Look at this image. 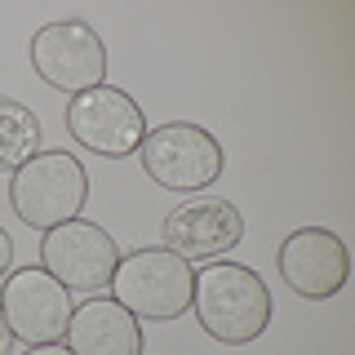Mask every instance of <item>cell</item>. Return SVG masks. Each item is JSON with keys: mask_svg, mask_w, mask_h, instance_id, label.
<instances>
[{"mask_svg": "<svg viewBox=\"0 0 355 355\" xmlns=\"http://www.w3.org/2000/svg\"><path fill=\"white\" fill-rule=\"evenodd\" d=\"M14 351V333H9V320H5V311H0V355H9Z\"/></svg>", "mask_w": 355, "mask_h": 355, "instance_id": "cell-14", "label": "cell"}, {"mask_svg": "<svg viewBox=\"0 0 355 355\" xmlns=\"http://www.w3.org/2000/svg\"><path fill=\"white\" fill-rule=\"evenodd\" d=\"M44 151V125L40 116L18 98L0 94V173H18L31 155Z\"/></svg>", "mask_w": 355, "mask_h": 355, "instance_id": "cell-12", "label": "cell"}, {"mask_svg": "<svg viewBox=\"0 0 355 355\" xmlns=\"http://www.w3.org/2000/svg\"><path fill=\"white\" fill-rule=\"evenodd\" d=\"M85 200H89V173L71 151H40L9 178V209L40 236L80 218Z\"/></svg>", "mask_w": 355, "mask_h": 355, "instance_id": "cell-3", "label": "cell"}, {"mask_svg": "<svg viewBox=\"0 0 355 355\" xmlns=\"http://www.w3.org/2000/svg\"><path fill=\"white\" fill-rule=\"evenodd\" d=\"M67 133L85 151L107 155V160H125L147 138V116L133 103V94L116 85H98L67 103Z\"/></svg>", "mask_w": 355, "mask_h": 355, "instance_id": "cell-6", "label": "cell"}, {"mask_svg": "<svg viewBox=\"0 0 355 355\" xmlns=\"http://www.w3.org/2000/svg\"><path fill=\"white\" fill-rule=\"evenodd\" d=\"M275 262H280L284 284L306 302L338 297L351 275V253L342 244V236L329 227H297L293 236H284Z\"/></svg>", "mask_w": 355, "mask_h": 355, "instance_id": "cell-10", "label": "cell"}, {"mask_svg": "<svg viewBox=\"0 0 355 355\" xmlns=\"http://www.w3.org/2000/svg\"><path fill=\"white\" fill-rule=\"evenodd\" d=\"M138 155L147 178L164 191H205L222 178V142L191 120H169V125L147 129Z\"/></svg>", "mask_w": 355, "mask_h": 355, "instance_id": "cell-4", "label": "cell"}, {"mask_svg": "<svg viewBox=\"0 0 355 355\" xmlns=\"http://www.w3.org/2000/svg\"><path fill=\"white\" fill-rule=\"evenodd\" d=\"M22 355H71V351H67L62 342H49V347H27Z\"/></svg>", "mask_w": 355, "mask_h": 355, "instance_id": "cell-15", "label": "cell"}, {"mask_svg": "<svg viewBox=\"0 0 355 355\" xmlns=\"http://www.w3.org/2000/svg\"><path fill=\"white\" fill-rule=\"evenodd\" d=\"M27 53L40 80L67 98L107 85V40L80 18H58L36 27Z\"/></svg>", "mask_w": 355, "mask_h": 355, "instance_id": "cell-5", "label": "cell"}, {"mask_svg": "<svg viewBox=\"0 0 355 355\" xmlns=\"http://www.w3.org/2000/svg\"><path fill=\"white\" fill-rule=\"evenodd\" d=\"M240 240H244V214L231 200H218V196H196L187 205H178L160 227V244L191 266L218 262Z\"/></svg>", "mask_w": 355, "mask_h": 355, "instance_id": "cell-9", "label": "cell"}, {"mask_svg": "<svg viewBox=\"0 0 355 355\" xmlns=\"http://www.w3.org/2000/svg\"><path fill=\"white\" fill-rule=\"evenodd\" d=\"M111 302H120L133 320L151 324H173L191 311V288H196V266L169 253L164 244L155 249H129L120 253L116 275H111Z\"/></svg>", "mask_w": 355, "mask_h": 355, "instance_id": "cell-2", "label": "cell"}, {"mask_svg": "<svg viewBox=\"0 0 355 355\" xmlns=\"http://www.w3.org/2000/svg\"><path fill=\"white\" fill-rule=\"evenodd\" d=\"M9 266H14V236L0 227V280L9 275Z\"/></svg>", "mask_w": 355, "mask_h": 355, "instance_id": "cell-13", "label": "cell"}, {"mask_svg": "<svg viewBox=\"0 0 355 355\" xmlns=\"http://www.w3.org/2000/svg\"><path fill=\"white\" fill-rule=\"evenodd\" d=\"M116 262L120 244L98 222L71 218L40 236V271H49L67 293H103L116 275Z\"/></svg>", "mask_w": 355, "mask_h": 355, "instance_id": "cell-7", "label": "cell"}, {"mask_svg": "<svg viewBox=\"0 0 355 355\" xmlns=\"http://www.w3.org/2000/svg\"><path fill=\"white\" fill-rule=\"evenodd\" d=\"M62 347L71 355H147V338H142V320H133L120 302L85 297L71 311Z\"/></svg>", "mask_w": 355, "mask_h": 355, "instance_id": "cell-11", "label": "cell"}, {"mask_svg": "<svg viewBox=\"0 0 355 355\" xmlns=\"http://www.w3.org/2000/svg\"><path fill=\"white\" fill-rule=\"evenodd\" d=\"M191 311L214 342L249 347V342H258L266 333V324L275 315V302L253 266L218 258V262H205V271H196Z\"/></svg>", "mask_w": 355, "mask_h": 355, "instance_id": "cell-1", "label": "cell"}, {"mask_svg": "<svg viewBox=\"0 0 355 355\" xmlns=\"http://www.w3.org/2000/svg\"><path fill=\"white\" fill-rule=\"evenodd\" d=\"M0 311L9 320L14 342L27 347H49V342L67 338L71 324V293L40 266H18L0 280Z\"/></svg>", "mask_w": 355, "mask_h": 355, "instance_id": "cell-8", "label": "cell"}]
</instances>
